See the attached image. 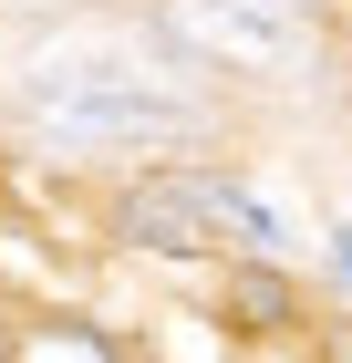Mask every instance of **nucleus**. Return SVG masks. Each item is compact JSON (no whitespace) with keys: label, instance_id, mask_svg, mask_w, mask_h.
<instances>
[{"label":"nucleus","instance_id":"1","mask_svg":"<svg viewBox=\"0 0 352 363\" xmlns=\"http://www.w3.org/2000/svg\"><path fill=\"white\" fill-rule=\"evenodd\" d=\"M21 104L73 145H145V135H197V104L166 94L145 62L104 52V42H73V52H42L21 73Z\"/></svg>","mask_w":352,"mask_h":363},{"label":"nucleus","instance_id":"2","mask_svg":"<svg viewBox=\"0 0 352 363\" xmlns=\"http://www.w3.org/2000/svg\"><path fill=\"white\" fill-rule=\"evenodd\" d=\"M125 239L135 250H166V259H197V250H228V239H280V228H270V208L249 187L176 167V177H145L125 197Z\"/></svg>","mask_w":352,"mask_h":363},{"label":"nucleus","instance_id":"3","mask_svg":"<svg viewBox=\"0 0 352 363\" xmlns=\"http://www.w3.org/2000/svg\"><path fill=\"white\" fill-rule=\"evenodd\" d=\"M156 31L217 73H300L311 31L290 0H156Z\"/></svg>","mask_w":352,"mask_h":363},{"label":"nucleus","instance_id":"4","mask_svg":"<svg viewBox=\"0 0 352 363\" xmlns=\"http://www.w3.org/2000/svg\"><path fill=\"white\" fill-rule=\"evenodd\" d=\"M217 311H228L239 333H280V322L300 311V291H290L280 270H259V259H239V270H228V291H217Z\"/></svg>","mask_w":352,"mask_h":363},{"label":"nucleus","instance_id":"5","mask_svg":"<svg viewBox=\"0 0 352 363\" xmlns=\"http://www.w3.org/2000/svg\"><path fill=\"white\" fill-rule=\"evenodd\" d=\"M322 353H331V363H352V322H331V342H322Z\"/></svg>","mask_w":352,"mask_h":363},{"label":"nucleus","instance_id":"6","mask_svg":"<svg viewBox=\"0 0 352 363\" xmlns=\"http://www.w3.org/2000/svg\"><path fill=\"white\" fill-rule=\"evenodd\" d=\"M0 353H11V301H0Z\"/></svg>","mask_w":352,"mask_h":363}]
</instances>
